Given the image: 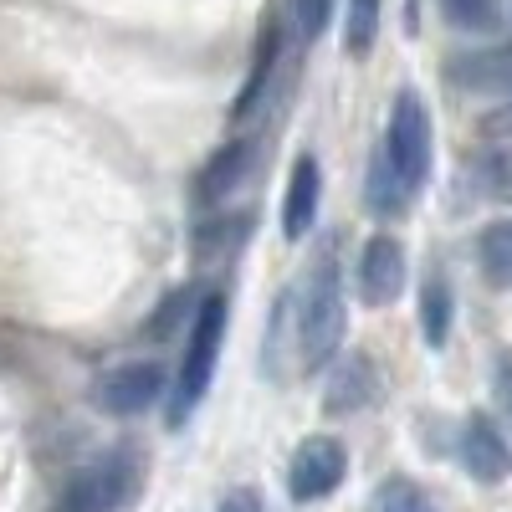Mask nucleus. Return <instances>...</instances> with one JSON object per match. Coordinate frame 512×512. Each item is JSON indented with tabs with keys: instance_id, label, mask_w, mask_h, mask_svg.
<instances>
[{
	"instance_id": "obj_13",
	"label": "nucleus",
	"mask_w": 512,
	"mask_h": 512,
	"mask_svg": "<svg viewBox=\"0 0 512 512\" xmlns=\"http://www.w3.org/2000/svg\"><path fill=\"white\" fill-rule=\"evenodd\" d=\"M374 400V364L369 359H349L344 369L333 374V390H328V410H359Z\"/></svg>"
},
{
	"instance_id": "obj_1",
	"label": "nucleus",
	"mask_w": 512,
	"mask_h": 512,
	"mask_svg": "<svg viewBox=\"0 0 512 512\" xmlns=\"http://www.w3.org/2000/svg\"><path fill=\"white\" fill-rule=\"evenodd\" d=\"M221 338H226V292H210L200 297V308L190 318V349L175 379V400H169V425H185V415L205 400L210 374H216V359H221Z\"/></svg>"
},
{
	"instance_id": "obj_20",
	"label": "nucleus",
	"mask_w": 512,
	"mask_h": 512,
	"mask_svg": "<svg viewBox=\"0 0 512 512\" xmlns=\"http://www.w3.org/2000/svg\"><path fill=\"white\" fill-rule=\"evenodd\" d=\"M328 6L333 0H297V21H303V36H318L328 26Z\"/></svg>"
},
{
	"instance_id": "obj_5",
	"label": "nucleus",
	"mask_w": 512,
	"mask_h": 512,
	"mask_svg": "<svg viewBox=\"0 0 512 512\" xmlns=\"http://www.w3.org/2000/svg\"><path fill=\"white\" fill-rule=\"evenodd\" d=\"M93 400H98V410L123 415V420L154 410V405L164 400V369H159V359H134V364L108 369V374L93 384Z\"/></svg>"
},
{
	"instance_id": "obj_16",
	"label": "nucleus",
	"mask_w": 512,
	"mask_h": 512,
	"mask_svg": "<svg viewBox=\"0 0 512 512\" xmlns=\"http://www.w3.org/2000/svg\"><path fill=\"white\" fill-rule=\"evenodd\" d=\"M374 512H436V502H431V492H425L420 482L395 477V482H384V487H379Z\"/></svg>"
},
{
	"instance_id": "obj_10",
	"label": "nucleus",
	"mask_w": 512,
	"mask_h": 512,
	"mask_svg": "<svg viewBox=\"0 0 512 512\" xmlns=\"http://www.w3.org/2000/svg\"><path fill=\"white\" fill-rule=\"evenodd\" d=\"M251 164H256V149H251L246 139H236V144L216 149V154L205 159L200 180H195V205H216V200H226L236 185H246Z\"/></svg>"
},
{
	"instance_id": "obj_11",
	"label": "nucleus",
	"mask_w": 512,
	"mask_h": 512,
	"mask_svg": "<svg viewBox=\"0 0 512 512\" xmlns=\"http://www.w3.org/2000/svg\"><path fill=\"white\" fill-rule=\"evenodd\" d=\"M477 262L492 287H512V221H492L477 236Z\"/></svg>"
},
{
	"instance_id": "obj_9",
	"label": "nucleus",
	"mask_w": 512,
	"mask_h": 512,
	"mask_svg": "<svg viewBox=\"0 0 512 512\" xmlns=\"http://www.w3.org/2000/svg\"><path fill=\"white\" fill-rule=\"evenodd\" d=\"M318 195H323V169L313 154H297L292 159V175H287V195H282V236L287 241H303L318 221Z\"/></svg>"
},
{
	"instance_id": "obj_17",
	"label": "nucleus",
	"mask_w": 512,
	"mask_h": 512,
	"mask_svg": "<svg viewBox=\"0 0 512 512\" xmlns=\"http://www.w3.org/2000/svg\"><path fill=\"white\" fill-rule=\"evenodd\" d=\"M441 11L461 31H497V21H502L497 0H441Z\"/></svg>"
},
{
	"instance_id": "obj_12",
	"label": "nucleus",
	"mask_w": 512,
	"mask_h": 512,
	"mask_svg": "<svg viewBox=\"0 0 512 512\" xmlns=\"http://www.w3.org/2000/svg\"><path fill=\"white\" fill-rule=\"evenodd\" d=\"M420 333L431 349H446V338H451V287H446V277H431L420 287Z\"/></svg>"
},
{
	"instance_id": "obj_3",
	"label": "nucleus",
	"mask_w": 512,
	"mask_h": 512,
	"mask_svg": "<svg viewBox=\"0 0 512 512\" xmlns=\"http://www.w3.org/2000/svg\"><path fill=\"white\" fill-rule=\"evenodd\" d=\"M338 344H344V292H338V267L323 262L297 308V349L308 369H318L338 354Z\"/></svg>"
},
{
	"instance_id": "obj_18",
	"label": "nucleus",
	"mask_w": 512,
	"mask_h": 512,
	"mask_svg": "<svg viewBox=\"0 0 512 512\" xmlns=\"http://www.w3.org/2000/svg\"><path fill=\"white\" fill-rule=\"evenodd\" d=\"M185 313H195V308H190V292H175V297H169V303H164V313L144 323V333H149V338H169V328H175V323H180Z\"/></svg>"
},
{
	"instance_id": "obj_8",
	"label": "nucleus",
	"mask_w": 512,
	"mask_h": 512,
	"mask_svg": "<svg viewBox=\"0 0 512 512\" xmlns=\"http://www.w3.org/2000/svg\"><path fill=\"white\" fill-rule=\"evenodd\" d=\"M461 466L477 482H487V487H497V482L512 477V446H507V436L497 431L487 415L466 420V431H461Z\"/></svg>"
},
{
	"instance_id": "obj_22",
	"label": "nucleus",
	"mask_w": 512,
	"mask_h": 512,
	"mask_svg": "<svg viewBox=\"0 0 512 512\" xmlns=\"http://www.w3.org/2000/svg\"><path fill=\"white\" fill-rule=\"evenodd\" d=\"M216 512H262V497H256L251 487H236V492H226L221 497V507Z\"/></svg>"
},
{
	"instance_id": "obj_15",
	"label": "nucleus",
	"mask_w": 512,
	"mask_h": 512,
	"mask_svg": "<svg viewBox=\"0 0 512 512\" xmlns=\"http://www.w3.org/2000/svg\"><path fill=\"white\" fill-rule=\"evenodd\" d=\"M379 36V0H349V16H344V47L354 57H364Z\"/></svg>"
},
{
	"instance_id": "obj_21",
	"label": "nucleus",
	"mask_w": 512,
	"mask_h": 512,
	"mask_svg": "<svg viewBox=\"0 0 512 512\" xmlns=\"http://www.w3.org/2000/svg\"><path fill=\"white\" fill-rule=\"evenodd\" d=\"M487 134L497 139V144H512V93L497 103V113L487 118Z\"/></svg>"
},
{
	"instance_id": "obj_14",
	"label": "nucleus",
	"mask_w": 512,
	"mask_h": 512,
	"mask_svg": "<svg viewBox=\"0 0 512 512\" xmlns=\"http://www.w3.org/2000/svg\"><path fill=\"white\" fill-rule=\"evenodd\" d=\"M405 200H410V190L400 185V175L390 169V159H374V169H369V205L379 210V216H400L405 210Z\"/></svg>"
},
{
	"instance_id": "obj_4",
	"label": "nucleus",
	"mask_w": 512,
	"mask_h": 512,
	"mask_svg": "<svg viewBox=\"0 0 512 512\" xmlns=\"http://www.w3.org/2000/svg\"><path fill=\"white\" fill-rule=\"evenodd\" d=\"M139 487V461L128 451H113L93 466L67 477V487L57 492V512H118Z\"/></svg>"
},
{
	"instance_id": "obj_7",
	"label": "nucleus",
	"mask_w": 512,
	"mask_h": 512,
	"mask_svg": "<svg viewBox=\"0 0 512 512\" xmlns=\"http://www.w3.org/2000/svg\"><path fill=\"white\" fill-rule=\"evenodd\" d=\"M405 292V246L395 236H369L359 251V297L369 308H390Z\"/></svg>"
},
{
	"instance_id": "obj_2",
	"label": "nucleus",
	"mask_w": 512,
	"mask_h": 512,
	"mask_svg": "<svg viewBox=\"0 0 512 512\" xmlns=\"http://www.w3.org/2000/svg\"><path fill=\"white\" fill-rule=\"evenodd\" d=\"M384 159H390V169L400 175L405 190H420L425 180H431V113H425L420 93L405 88L395 93V108H390V128H384Z\"/></svg>"
},
{
	"instance_id": "obj_19",
	"label": "nucleus",
	"mask_w": 512,
	"mask_h": 512,
	"mask_svg": "<svg viewBox=\"0 0 512 512\" xmlns=\"http://www.w3.org/2000/svg\"><path fill=\"white\" fill-rule=\"evenodd\" d=\"M492 390H497V405H502V415H507V425H512V354H497V364H492Z\"/></svg>"
},
{
	"instance_id": "obj_6",
	"label": "nucleus",
	"mask_w": 512,
	"mask_h": 512,
	"mask_svg": "<svg viewBox=\"0 0 512 512\" xmlns=\"http://www.w3.org/2000/svg\"><path fill=\"white\" fill-rule=\"evenodd\" d=\"M344 472H349L344 441L313 436V441L297 446V456H292V466H287V492H292V502H323L328 492H338Z\"/></svg>"
}]
</instances>
